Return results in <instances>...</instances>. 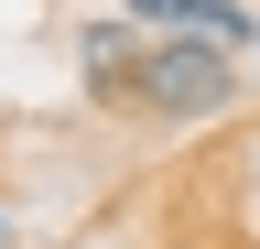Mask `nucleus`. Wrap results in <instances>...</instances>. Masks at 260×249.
<instances>
[{
  "mask_svg": "<svg viewBox=\"0 0 260 249\" xmlns=\"http://www.w3.org/2000/svg\"><path fill=\"white\" fill-rule=\"evenodd\" d=\"M228 98H239V54H217V44H195V33H162V44H141L130 109H152V119H217Z\"/></svg>",
  "mask_w": 260,
  "mask_h": 249,
  "instance_id": "obj_1",
  "label": "nucleus"
},
{
  "mask_svg": "<svg viewBox=\"0 0 260 249\" xmlns=\"http://www.w3.org/2000/svg\"><path fill=\"white\" fill-rule=\"evenodd\" d=\"M76 65H87V98L98 109H130V76H141L130 22H87V33H76Z\"/></svg>",
  "mask_w": 260,
  "mask_h": 249,
  "instance_id": "obj_2",
  "label": "nucleus"
},
{
  "mask_svg": "<svg viewBox=\"0 0 260 249\" xmlns=\"http://www.w3.org/2000/svg\"><path fill=\"white\" fill-rule=\"evenodd\" d=\"M174 33L217 44V54H249V44H260V22L239 11V0H174Z\"/></svg>",
  "mask_w": 260,
  "mask_h": 249,
  "instance_id": "obj_3",
  "label": "nucleus"
},
{
  "mask_svg": "<svg viewBox=\"0 0 260 249\" xmlns=\"http://www.w3.org/2000/svg\"><path fill=\"white\" fill-rule=\"evenodd\" d=\"M130 22H162V33H174V0H119Z\"/></svg>",
  "mask_w": 260,
  "mask_h": 249,
  "instance_id": "obj_4",
  "label": "nucleus"
},
{
  "mask_svg": "<svg viewBox=\"0 0 260 249\" xmlns=\"http://www.w3.org/2000/svg\"><path fill=\"white\" fill-rule=\"evenodd\" d=\"M0 238H11V217H0Z\"/></svg>",
  "mask_w": 260,
  "mask_h": 249,
  "instance_id": "obj_5",
  "label": "nucleus"
}]
</instances>
